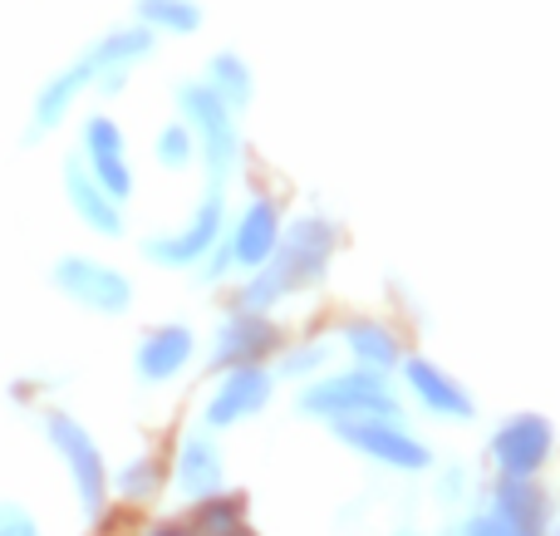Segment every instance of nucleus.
Wrapping results in <instances>:
<instances>
[{
	"mask_svg": "<svg viewBox=\"0 0 560 536\" xmlns=\"http://www.w3.org/2000/svg\"><path fill=\"white\" fill-rule=\"evenodd\" d=\"M408 380H413V389L423 394L433 409H443V413H472V409H467V399H463V389H453V384H447L443 374L433 370V364H408Z\"/></svg>",
	"mask_w": 560,
	"mask_h": 536,
	"instance_id": "0eeeda50",
	"label": "nucleus"
},
{
	"mask_svg": "<svg viewBox=\"0 0 560 536\" xmlns=\"http://www.w3.org/2000/svg\"><path fill=\"white\" fill-rule=\"evenodd\" d=\"M158 536H183V532H158Z\"/></svg>",
	"mask_w": 560,
	"mask_h": 536,
	"instance_id": "dca6fc26",
	"label": "nucleus"
},
{
	"mask_svg": "<svg viewBox=\"0 0 560 536\" xmlns=\"http://www.w3.org/2000/svg\"><path fill=\"white\" fill-rule=\"evenodd\" d=\"M541 512H546L541 492L522 488V482H506V488H502V517H512L516 527L536 532V522H541Z\"/></svg>",
	"mask_w": 560,
	"mask_h": 536,
	"instance_id": "9b49d317",
	"label": "nucleus"
},
{
	"mask_svg": "<svg viewBox=\"0 0 560 536\" xmlns=\"http://www.w3.org/2000/svg\"><path fill=\"white\" fill-rule=\"evenodd\" d=\"M266 399V374L261 370H242V374H232L226 380V389L217 394V404H212V419H242L246 409H256V404Z\"/></svg>",
	"mask_w": 560,
	"mask_h": 536,
	"instance_id": "39448f33",
	"label": "nucleus"
},
{
	"mask_svg": "<svg viewBox=\"0 0 560 536\" xmlns=\"http://www.w3.org/2000/svg\"><path fill=\"white\" fill-rule=\"evenodd\" d=\"M202 532L207 536H236V527H242V502L226 498V502H212V508H202Z\"/></svg>",
	"mask_w": 560,
	"mask_h": 536,
	"instance_id": "ddd939ff",
	"label": "nucleus"
},
{
	"mask_svg": "<svg viewBox=\"0 0 560 536\" xmlns=\"http://www.w3.org/2000/svg\"><path fill=\"white\" fill-rule=\"evenodd\" d=\"M329 242H335V236H329L319 222H305V226H300V232L290 236V252L280 256V266L261 281V301L280 295V291H276L280 281H305V276H315L319 266H325V256H329Z\"/></svg>",
	"mask_w": 560,
	"mask_h": 536,
	"instance_id": "f03ea898",
	"label": "nucleus"
},
{
	"mask_svg": "<svg viewBox=\"0 0 560 536\" xmlns=\"http://www.w3.org/2000/svg\"><path fill=\"white\" fill-rule=\"evenodd\" d=\"M266 345H271V330H266V325L236 321L232 330L222 335V345H217V360H222V364H232V360H252V354H261Z\"/></svg>",
	"mask_w": 560,
	"mask_h": 536,
	"instance_id": "9d476101",
	"label": "nucleus"
},
{
	"mask_svg": "<svg viewBox=\"0 0 560 536\" xmlns=\"http://www.w3.org/2000/svg\"><path fill=\"white\" fill-rule=\"evenodd\" d=\"M177 473H183V482L192 492H217V488H222V463H217V453L207 448V443H187Z\"/></svg>",
	"mask_w": 560,
	"mask_h": 536,
	"instance_id": "6e6552de",
	"label": "nucleus"
},
{
	"mask_svg": "<svg viewBox=\"0 0 560 536\" xmlns=\"http://www.w3.org/2000/svg\"><path fill=\"white\" fill-rule=\"evenodd\" d=\"M467 536H532V532L516 527L512 517H482V522H472V532Z\"/></svg>",
	"mask_w": 560,
	"mask_h": 536,
	"instance_id": "2eb2a0df",
	"label": "nucleus"
},
{
	"mask_svg": "<svg viewBox=\"0 0 560 536\" xmlns=\"http://www.w3.org/2000/svg\"><path fill=\"white\" fill-rule=\"evenodd\" d=\"M349 345H354V354L364 364H374V370H384V364H394V340H388L384 330H374V325H354L349 330Z\"/></svg>",
	"mask_w": 560,
	"mask_h": 536,
	"instance_id": "f8f14e48",
	"label": "nucleus"
},
{
	"mask_svg": "<svg viewBox=\"0 0 560 536\" xmlns=\"http://www.w3.org/2000/svg\"><path fill=\"white\" fill-rule=\"evenodd\" d=\"M212 232H217V207H207V217H202V222H197L192 232L183 236V242L163 246V256H183V261H187V256H197V252H202L207 242H212Z\"/></svg>",
	"mask_w": 560,
	"mask_h": 536,
	"instance_id": "4468645a",
	"label": "nucleus"
},
{
	"mask_svg": "<svg viewBox=\"0 0 560 536\" xmlns=\"http://www.w3.org/2000/svg\"><path fill=\"white\" fill-rule=\"evenodd\" d=\"M271 242H276V217L271 207H252V217L242 222V236H236V261H266L271 256Z\"/></svg>",
	"mask_w": 560,
	"mask_h": 536,
	"instance_id": "423d86ee",
	"label": "nucleus"
},
{
	"mask_svg": "<svg viewBox=\"0 0 560 536\" xmlns=\"http://www.w3.org/2000/svg\"><path fill=\"white\" fill-rule=\"evenodd\" d=\"M345 439H354L359 448H369L374 458L398 463V468H423V448L413 439H398L388 429H374V423H345Z\"/></svg>",
	"mask_w": 560,
	"mask_h": 536,
	"instance_id": "20e7f679",
	"label": "nucleus"
},
{
	"mask_svg": "<svg viewBox=\"0 0 560 536\" xmlns=\"http://www.w3.org/2000/svg\"><path fill=\"white\" fill-rule=\"evenodd\" d=\"M187 350H192V340H187V330H163L158 340L143 345V374H173L177 364L187 360Z\"/></svg>",
	"mask_w": 560,
	"mask_h": 536,
	"instance_id": "1a4fd4ad",
	"label": "nucleus"
},
{
	"mask_svg": "<svg viewBox=\"0 0 560 536\" xmlns=\"http://www.w3.org/2000/svg\"><path fill=\"white\" fill-rule=\"evenodd\" d=\"M305 409L310 413H394V399L369 374H345V380H329L319 389H310Z\"/></svg>",
	"mask_w": 560,
	"mask_h": 536,
	"instance_id": "f257e3e1",
	"label": "nucleus"
},
{
	"mask_svg": "<svg viewBox=\"0 0 560 536\" xmlns=\"http://www.w3.org/2000/svg\"><path fill=\"white\" fill-rule=\"evenodd\" d=\"M546 443H551V433H546V423L541 419H516V423H506L502 433H497V463H502L506 473H532L536 463L546 458Z\"/></svg>",
	"mask_w": 560,
	"mask_h": 536,
	"instance_id": "7ed1b4c3",
	"label": "nucleus"
}]
</instances>
